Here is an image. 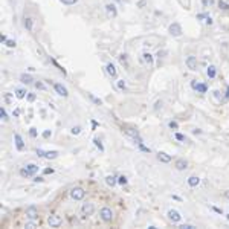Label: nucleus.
Segmentation results:
<instances>
[{
  "mask_svg": "<svg viewBox=\"0 0 229 229\" xmlns=\"http://www.w3.org/2000/svg\"><path fill=\"white\" fill-rule=\"evenodd\" d=\"M20 81H22L23 84H31V83H32V76H31V75L23 73V75L20 76Z\"/></svg>",
  "mask_w": 229,
  "mask_h": 229,
  "instance_id": "21",
  "label": "nucleus"
},
{
  "mask_svg": "<svg viewBox=\"0 0 229 229\" xmlns=\"http://www.w3.org/2000/svg\"><path fill=\"white\" fill-rule=\"evenodd\" d=\"M70 133H72V135H80V133H81V127H80V125L72 127V130H70Z\"/></svg>",
  "mask_w": 229,
  "mask_h": 229,
  "instance_id": "31",
  "label": "nucleus"
},
{
  "mask_svg": "<svg viewBox=\"0 0 229 229\" xmlns=\"http://www.w3.org/2000/svg\"><path fill=\"white\" fill-rule=\"evenodd\" d=\"M35 87H37V89H40V90H46V86L43 84L41 81H37V83H35Z\"/></svg>",
  "mask_w": 229,
  "mask_h": 229,
  "instance_id": "34",
  "label": "nucleus"
},
{
  "mask_svg": "<svg viewBox=\"0 0 229 229\" xmlns=\"http://www.w3.org/2000/svg\"><path fill=\"white\" fill-rule=\"evenodd\" d=\"M119 61L122 64H127V54H122V55H119Z\"/></svg>",
  "mask_w": 229,
  "mask_h": 229,
  "instance_id": "36",
  "label": "nucleus"
},
{
  "mask_svg": "<svg viewBox=\"0 0 229 229\" xmlns=\"http://www.w3.org/2000/svg\"><path fill=\"white\" fill-rule=\"evenodd\" d=\"M118 183L122 185V187H124V185H127V177H125V176H121V177H118Z\"/></svg>",
  "mask_w": 229,
  "mask_h": 229,
  "instance_id": "33",
  "label": "nucleus"
},
{
  "mask_svg": "<svg viewBox=\"0 0 229 229\" xmlns=\"http://www.w3.org/2000/svg\"><path fill=\"white\" fill-rule=\"evenodd\" d=\"M34 180H35V182H43V179H41V177H35Z\"/></svg>",
  "mask_w": 229,
  "mask_h": 229,
  "instance_id": "54",
  "label": "nucleus"
},
{
  "mask_svg": "<svg viewBox=\"0 0 229 229\" xmlns=\"http://www.w3.org/2000/svg\"><path fill=\"white\" fill-rule=\"evenodd\" d=\"M192 133H194V135H200V133H202V130L196 128V130H192Z\"/></svg>",
  "mask_w": 229,
  "mask_h": 229,
  "instance_id": "51",
  "label": "nucleus"
},
{
  "mask_svg": "<svg viewBox=\"0 0 229 229\" xmlns=\"http://www.w3.org/2000/svg\"><path fill=\"white\" fill-rule=\"evenodd\" d=\"M225 98H226V99H229V86L226 87V95H225Z\"/></svg>",
  "mask_w": 229,
  "mask_h": 229,
  "instance_id": "50",
  "label": "nucleus"
},
{
  "mask_svg": "<svg viewBox=\"0 0 229 229\" xmlns=\"http://www.w3.org/2000/svg\"><path fill=\"white\" fill-rule=\"evenodd\" d=\"M105 12H107L109 17H116L118 15V9H116V6H114L113 3H107V5H105Z\"/></svg>",
  "mask_w": 229,
  "mask_h": 229,
  "instance_id": "12",
  "label": "nucleus"
},
{
  "mask_svg": "<svg viewBox=\"0 0 229 229\" xmlns=\"http://www.w3.org/2000/svg\"><path fill=\"white\" fill-rule=\"evenodd\" d=\"M174 166H176V170L183 171V170H187V168H188V162L185 161V159H177V161L174 162Z\"/></svg>",
  "mask_w": 229,
  "mask_h": 229,
  "instance_id": "14",
  "label": "nucleus"
},
{
  "mask_svg": "<svg viewBox=\"0 0 229 229\" xmlns=\"http://www.w3.org/2000/svg\"><path fill=\"white\" fill-rule=\"evenodd\" d=\"M6 35H0V41H2V43H6Z\"/></svg>",
  "mask_w": 229,
  "mask_h": 229,
  "instance_id": "49",
  "label": "nucleus"
},
{
  "mask_svg": "<svg viewBox=\"0 0 229 229\" xmlns=\"http://www.w3.org/2000/svg\"><path fill=\"white\" fill-rule=\"evenodd\" d=\"M206 75L211 78V80H214V78L217 76V67H215V66H209V67L206 69Z\"/></svg>",
  "mask_w": 229,
  "mask_h": 229,
  "instance_id": "18",
  "label": "nucleus"
},
{
  "mask_svg": "<svg viewBox=\"0 0 229 229\" xmlns=\"http://www.w3.org/2000/svg\"><path fill=\"white\" fill-rule=\"evenodd\" d=\"M43 173H45V174H52V173H54V168H45Z\"/></svg>",
  "mask_w": 229,
  "mask_h": 229,
  "instance_id": "47",
  "label": "nucleus"
},
{
  "mask_svg": "<svg viewBox=\"0 0 229 229\" xmlns=\"http://www.w3.org/2000/svg\"><path fill=\"white\" fill-rule=\"evenodd\" d=\"M26 93H28V92H26L24 89H17V90H15V96H17L19 99H23L24 96H26Z\"/></svg>",
  "mask_w": 229,
  "mask_h": 229,
  "instance_id": "23",
  "label": "nucleus"
},
{
  "mask_svg": "<svg viewBox=\"0 0 229 229\" xmlns=\"http://www.w3.org/2000/svg\"><path fill=\"white\" fill-rule=\"evenodd\" d=\"M6 46H8V48H11V49L15 48V41H14V40H6Z\"/></svg>",
  "mask_w": 229,
  "mask_h": 229,
  "instance_id": "38",
  "label": "nucleus"
},
{
  "mask_svg": "<svg viewBox=\"0 0 229 229\" xmlns=\"http://www.w3.org/2000/svg\"><path fill=\"white\" fill-rule=\"evenodd\" d=\"M54 89H55V92L60 95V96H64V98H66V96L69 95V92H67V89H66V87L63 86V84H60V83H57V84H54Z\"/></svg>",
  "mask_w": 229,
  "mask_h": 229,
  "instance_id": "10",
  "label": "nucleus"
},
{
  "mask_svg": "<svg viewBox=\"0 0 229 229\" xmlns=\"http://www.w3.org/2000/svg\"><path fill=\"white\" fill-rule=\"evenodd\" d=\"M168 218L171 220L173 223H179L180 220H182V215H180L179 211H176V209H170V211H168Z\"/></svg>",
  "mask_w": 229,
  "mask_h": 229,
  "instance_id": "7",
  "label": "nucleus"
},
{
  "mask_svg": "<svg viewBox=\"0 0 229 229\" xmlns=\"http://www.w3.org/2000/svg\"><path fill=\"white\" fill-rule=\"evenodd\" d=\"M26 217H28L29 220H37L38 218V211L35 206H29L28 209H26Z\"/></svg>",
  "mask_w": 229,
  "mask_h": 229,
  "instance_id": "8",
  "label": "nucleus"
},
{
  "mask_svg": "<svg viewBox=\"0 0 229 229\" xmlns=\"http://www.w3.org/2000/svg\"><path fill=\"white\" fill-rule=\"evenodd\" d=\"M191 87L194 89L197 93H206L208 92V86L205 83H197L196 80H192L191 81Z\"/></svg>",
  "mask_w": 229,
  "mask_h": 229,
  "instance_id": "4",
  "label": "nucleus"
},
{
  "mask_svg": "<svg viewBox=\"0 0 229 229\" xmlns=\"http://www.w3.org/2000/svg\"><path fill=\"white\" fill-rule=\"evenodd\" d=\"M138 145H139V148L142 150V151H145V153H150V148H148V147H145V145H144V142H140V144H138Z\"/></svg>",
  "mask_w": 229,
  "mask_h": 229,
  "instance_id": "37",
  "label": "nucleus"
},
{
  "mask_svg": "<svg viewBox=\"0 0 229 229\" xmlns=\"http://www.w3.org/2000/svg\"><path fill=\"white\" fill-rule=\"evenodd\" d=\"M118 89H121V90L125 89V81H124V80H119V81H118Z\"/></svg>",
  "mask_w": 229,
  "mask_h": 229,
  "instance_id": "35",
  "label": "nucleus"
},
{
  "mask_svg": "<svg viewBox=\"0 0 229 229\" xmlns=\"http://www.w3.org/2000/svg\"><path fill=\"white\" fill-rule=\"evenodd\" d=\"M185 63H187V67H188L189 70H197V58H196V57L189 55Z\"/></svg>",
  "mask_w": 229,
  "mask_h": 229,
  "instance_id": "9",
  "label": "nucleus"
},
{
  "mask_svg": "<svg viewBox=\"0 0 229 229\" xmlns=\"http://www.w3.org/2000/svg\"><path fill=\"white\" fill-rule=\"evenodd\" d=\"M28 101H29V102L35 101V93H28Z\"/></svg>",
  "mask_w": 229,
  "mask_h": 229,
  "instance_id": "41",
  "label": "nucleus"
},
{
  "mask_svg": "<svg viewBox=\"0 0 229 229\" xmlns=\"http://www.w3.org/2000/svg\"><path fill=\"white\" fill-rule=\"evenodd\" d=\"M168 31H170V34L173 35V37H180L182 35V26L179 23H173V24H170Z\"/></svg>",
  "mask_w": 229,
  "mask_h": 229,
  "instance_id": "6",
  "label": "nucleus"
},
{
  "mask_svg": "<svg viewBox=\"0 0 229 229\" xmlns=\"http://www.w3.org/2000/svg\"><path fill=\"white\" fill-rule=\"evenodd\" d=\"M35 153H37V156H38V157H45V151H43V150H40V148L35 150Z\"/></svg>",
  "mask_w": 229,
  "mask_h": 229,
  "instance_id": "40",
  "label": "nucleus"
},
{
  "mask_svg": "<svg viewBox=\"0 0 229 229\" xmlns=\"http://www.w3.org/2000/svg\"><path fill=\"white\" fill-rule=\"evenodd\" d=\"M214 211H215V212H218V214H222V212H223V211L220 209V208H214Z\"/></svg>",
  "mask_w": 229,
  "mask_h": 229,
  "instance_id": "52",
  "label": "nucleus"
},
{
  "mask_svg": "<svg viewBox=\"0 0 229 229\" xmlns=\"http://www.w3.org/2000/svg\"><path fill=\"white\" fill-rule=\"evenodd\" d=\"M93 211H95L93 203H84V205L81 206V212H83L84 215H92Z\"/></svg>",
  "mask_w": 229,
  "mask_h": 229,
  "instance_id": "11",
  "label": "nucleus"
},
{
  "mask_svg": "<svg viewBox=\"0 0 229 229\" xmlns=\"http://www.w3.org/2000/svg\"><path fill=\"white\" fill-rule=\"evenodd\" d=\"M93 144L99 148V151H104V147H102V144H101V140H99V139H96V138H95V139H93Z\"/></svg>",
  "mask_w": 229,
  "mask_h": 229,
  "instance_id": "29",
  "label": "nucleus"
},
{
  "mask_svg": "<svg viewBox=\"0 0 229 229\" xmlns=\"http://www.w3.org/2000/svg\"><path fill=\"white\" fill-rule=\"evenodd\" d=\"M157 159H159L162 163H170L171 162V156L163 153V151H159V153H157Z\"/></svg>",
  "mask_w": 229,
  "mask_h": 229,
  "instance_id": "15",
  "label": "nucleus"
},
{
  "mask_svg": "<svg viewBox=\"0 0 229 229\" xmlns=\"http://www.w3.org/2000/svg\"><path fill=\"white\" fill-rule=\"evenodd\" d=\"M208 14H197V20H202V19H206Z\"/></svg>",
  "mask_w": 229,
  "mask_h": 229,
  "instance_id": "46",
  "label": "nucleus"
},
{
  "mask_svg": "<svg viewBox=\"0 0 229 229\" xmlns=\"http://www.w3.org/2000/svg\"><path fill=\"white\" fill-rule=\"evenodd\" d=\"M206 24H208V26H211V24H212V19H211L209 15L206 17Z\"/></svg>",
  "mask_w": 229,
  "mask_h": 229,
  "instance_id": "48",
  "label": "nucleus"
},
{
  "mask_svg": "<svg viewBox=\"0 0 229 229\" xmlns=\"http://www.w3.org/2000/svg\"><path fill=\"white\" fill-rule=\"evenodd\" d=\"M179 228L180 229H194V226H192V225H180Z\"/></svg>",
  "mask_w": 229,
  "mask_h": 229,
  "instance_id": "42",
  "label": "nucleus"
},
{
  "mask_svg": "<svg viewBox=\"0 0 229 229\" xmlns=\"http://www.w3.org/2000/svg\"><path fill=\"white\" fill-rule=\"evenodd\" d=\"M37 173H38V165H35V163H29V165H26V168L20 170V174L23 177H32Z\"/></svg>",
  "mask_w": 229,
  "mask_h": 229,
  "instance_id": "1",
  "label": "nucleus"
},
{
  "mask_svg": "<svg viewBox=\"0 0 229 229\" xmlns=\"http://www.w3.org/2000/svg\"><path fill=\"white\" fill-rule=\"evenodd\" d=\"M89 98H90L95 104H98V105H101V104H102V101H101L99 98H96V96H93V93H89Z\"/></svg>",
  "mask_w": 229,
  "mask_h": 229,
  "instance_id": "28",
  "label": "nucleus"
},
{
  "mask_svg": "<svg viewBox=\"0 0 229 229\" xmlns=\"http://www.w3.org/2000/svg\"><path fill=\"white\" fill-rule=\"evenodd\" d=\"M5 99H6L8 102H9V101H11V95H6V96H5Z\"/></svg>",
  "mask_w": 229,
  "mask_h": 229,
  "instance_id": "53",
  "label": "nucleus"
},
{
  "mask_svg": "<svg viewBox=\"0 0 229 229\" xmlns=\"http://www.w3.org/2000/svg\"><path fill=\"white\" fill-rule=\"evenodd\" d=\"M105 70H107V73H109L112 78H116L118 70H116V67H114V64H113V63H109L107 66H105Z\"/></svg>",
  "mask_w": 229,
  "mask_h": 229,
  "instance_id": "16",
  "label": "nucleus"
},
{
  "mask_svg": "<svg viewBox=\"0 0 229 229\" xmlns=\"http://www.w3.org/2000/svg\"><path fill=\"white\" fill-rule=\"evenodd\" d=\"M29 135H31V138H37V135H38V133H37V128L32 127V128L29 130Z\"/></svg>",
  "mask_w": 229,
  "mask_h": 229,
  "instance_id": "39",
  "label": "nucleus"
},
{
  "mask_svg": "<svg viewBox=\"0 0 229 229\" xmlns=\"http://www.w3.org/2000/svg\"><path fill=\"white\" fill-rule=\"evenodd\" d=\"M14 140H15V148L19 150V151H23L24 150V142H23V139L19 133H15L14 135Z\"/></svg>",
  "mask_w": 229,
  "mask_h": 229,
  "instance_id": "13",
  "label": "nucleus"
},
{
  "mask_svg": "<svg viewBox=\"0 0 229 229\" xmlns=\"http://www.w3.org/2000/svg\"><path fill=\"white\" fill-rule=\"evenodd\" d=\"M174 138L177 139V140H180V142H187V136L182 135V133H176V135H174Z\"/></svg>",
  "mask_w": 229,
  "mask_h": 229,
  "instance_id": "27",
  "label": "nucleus"
},
{
  "mask_svg": "<svg viewBox=\"0 0 229 229\" xmlns=\"http://www.w3.org/2000/svg\"><path fill=\"white\" fill-rule=\"evenodd\" d=\"M225 197H226V199H229V191H225Z\"/></svg>",
  "mask_w": 229,
  "mask_h": 229,
  "instance_id": "55",
  "label": "nucleus"
},
{
  "mask_svg": "<svg viewBox=\"0 0 229 229\" xmlns=\"http://www.w3.org/2000/svg\"><path fill=\"white\" fill-rule=\"evenodd\" d=\"M142 60L145 61L148 66H151V64H153V55H151V54H148V52H144V54H142Z\"/></svg>",
  "mask_w": 229,
  "mask_h": 229,
  "instance_id": "20",
  "label": "nucleus"
},
{
  "mask_svg": "<svg viewBox=\"0 0 229 229\" xmlns=\"http://www.w3.org/2000/svg\"><path fill=\"white\" fill-rule=\"evenodd\" d=\"M35 226H37V225H35L34 222H31V223H26V228H28V229H34Z\"/></svg>",
  "mask_w": 229,
  "mask_h": 229,
  "instance_id": "44",
  "label": "nucleus"
},
{
  "mask_svg": "<svg viewBox=\"0 0 229 229\" xmlns=\"http://www.w3.org/2000/svg\"><path fill=\"white\" fill-rule=\"evenodd\" d=\"M61 223H63V218H61L58 214H52V215H49V218H48V225H49L50 228H60Z\"/></svg>",
  "mask_w": 229,
  "mask_h": 229,
  "instance_id": "2",
  "label": "nucleus"
},
{
  "mask_svg": "<svg viewBox=\"0 0 229 229\" xmlns=\"http://www.w3.org/2000/svg\"><path fill=\"white\" fill-rule=\"evenodd\" d=\"M58 156V151H45V157L46 159H55Z\"/></svg>",
  "mask_w": 229,
  "mask_h": 229,
  "instance_id": "24",
  "label": "nucleus"
},
{
  "mask_svg": "<svg viewBox=\"0 0 229 229\" xmlns=\"http://www.w3.org/2000/svg\"><path fill=\"white\" fill-rule=\"evenodd\" d=\"M105 183H107L109 187H112V188H113L114 185L118 183V179L114 177V176H107V177H105Z\"/></svg>",
  "mask_w": 229,
  "mask_h": 229,
  "instance_id": "19",
  "label": "nucleus"
},
{
  "mask_svg": "<svg viewBox=\"0 0 229 229\" xmlns=\"http://www.w3.org/2000/svg\"><path fill=\"white\" fill-rule=\"evenodd\" d=\"M60 2L63 3V5H67V6H70V5H75V3L78 2V0H60Z\"/></svg>",
  "mask_w": 229,
  "mask_h": 229,
  "instance_id": "32",
  "label": "nucleus"
},
{
  "mask_svg": "<svg viewBox=\"0 0 229 229\" xmlns=\"http://www.w3.org/2000/svg\"><path fill=\"white\" fill-rule=\"evenodd\" d=\"M50 135H52V133H50V130H46V131H43V138H46V139H48V138H49Z\"/></svg>",
  "mask_w": 229,
  "mask_h": 229,
  "instance_id": "43",
  "label": "nucleus"
},
{
  "mask_svg": "<svg viewBox=\"0 0 229 229\" xmlns=\"http://www.w3.org/2000/svg\"><path fill=\"white\" fill-rule=\"evenodd\" d=\"M32 19L31 17H24V28L28 29V31H32Z\"/></svg>",
  "mask_w": 229,
  "mask_h": 229,
  "instance_id": "22",
  "label": "nucleus"
},
{
  "mask_svg": "<svg viewBox=\"0 0 229 229\" xmlns=\"http://www.w3.org/2000/svg\"><path fill=\"white\" fill-rule=\"evenodd\" d=\"M226 218H228V220H229V214H226Z\"/></svg>",
  "mask_w": 229,
  "mask_h": 229,
  "instance_id": "56",
  "label": "nucleus"
},
{
  "mask_svg": "<svg viewBox=\"0 0 229 229\" xmlns=\"http://www.w3.org/2000/svg\"><path fill=\"white\" fill-rule=\"evenodd\" d=\"M218 8L222 11H229V3H225V2H222V0H220L218 2Z\"/></svg>",
  "mask_w": 229,
  "mask_h": 229,
  "instance_id": "25",
  "label": "nucleus"
},
{
  "mask_svg": "<svg viewBox=\"0 0 229 229\" xmlns=\"http://www.w3.org/2000/svg\"><path fill=\"white\" fill-rule=\"evenodd\" d=\"M0 118H2V121H8V119H9V118H8V114H6V110L2 107V109H0Z\"/></svg>",
  "mask_w": 229,
  "mask_h": 229,
  "instance_id": "26",
  "label": "nucleus"
},
{
  "mask_svg": "<svg viewBox=\"0 0 229 229\" xmlns=\"http://www.w3.org/2000/svg\"><path fill=\"white\" fill-rule=\"evenodd\" d=\"M202 2H203V6H208L211 3H214V0H202Z\"/></svg>",
  "mask_w": 229,
  "mask_h": 229,
  "instance_id": "45",
  "label": "nucleus"
},
{
  "mask_svg": "<svg viewBox=\"0 0 229 229\" xmlns=\"http://www.w3.org/2000/svg\"><path fill=\"white\" fill-rule=\"evenodd\" d=\"M168 127H170L171 130H177V128H179V124H177L176 121H170V122H168Z\"/></svg>",
  "mask_w": 229,
  "mask_h": 229,
  "instance_id": "30",
  "label": "nucleus"
},
{
  "mask_svg": "<svg viewBox=\"0 0 229 229\" xmlns=\"http://www.w3.org/2000/svg\"><path fill=\"white\" fill-rule=\"evenodd\" d=\"M84 196H86V191L83 188H80V187L70 189V197H72L73 200H83Z\"/></svg>",
  "mask_w": 229,
  "mask_h": 229,
  "instance_id": "3",
  "label": "nucleus"
},
{
  "mask_svg": "<svg viewBox=\"0 0 229 229\" xmlns=\"http://www.w3.org/2000/svg\"><path fill=\"white\" fill-rule=\"evenodd\" d=\"M199 183H200V177H197V176H189L188 177V185L191 188L199 187Z\"/></svg>",
  "mask_w": 229,
  "mask_h": 229,
  "instance_id": "17",
  "label": "nucleus"
},
{
  "mask_svg": "<svg viewBox=\"0 0 229 229\" xmlns=\"http://www.w3.org/2000/svg\"><path fill=\"white\" fill-rule=\"evenodd\" d=\"M99 215H101V218L104 220L105 223H110L112 220H113V212H112L110 208H102L101 212H99Z\"/></svg>",
  "mask_w": 229,
  "mask_h": 229,
  "instance_id": "5",
  "label": "nucleus"
}]
</instances>
